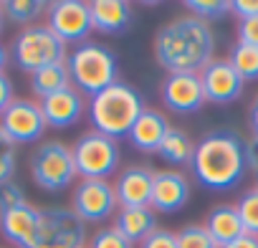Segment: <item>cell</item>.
I'll use <instances>...</instances> for the list:
<instances>
[{"label":"cell","mask_w":258,"mask_h":248,"mask_svg":"<svg viewBox=\"0 0 258 248\" xmlns=\"http://www.w3.org/2000/svg\"><path fill=\"white\" fill-rule=\"evenodd\" d=\"M157 64L167 74H200L215 58V33L195 16H180L155 33Z\"/></svg>","instance_id":"cell-1"},{"label":"cell","mask_w":258,"mask_h":248,"mask_svg":"<svg viewBox=\"0 0 258 248\" xmlns=\"http://www.w3.org/2000/svg\"><path fill=\"white\" fill-rule=\"evenodd\" d=\"M192 177L215 193L233 190L248 172L243 137L233 130H210L195 142V155L190 162Z\"/></svg>","instance_id":"cell-2"},{"label":"cell","mask_w":258,"mask_h":248,"mask_svg":"<svg viewBox=\"0 0 258 248\" xmlns=\"http://www.w3.org/2000/svg\"><path fill=\"white\" fill-rule=\"evenodd\" d=\"M145 109L147 106H145L142 94L124 81H116L106 86L104 91L89 96V104H86L91 127L111 140L129 137L135 121L140 119Z\"/></svg>","instance_id":"cell-3"},{"label":"cell","mask_w":258,"mask_h":248,"mask_svg":"<svg viewBox=\"0 0 258 248\" xmlns=\"http://www.w3.org/2000/svg\"><path fill=\"white\" fill-rule=\"evenodd\" d=\"M66 69L71 76V86L79 89L81 94H89V96H94V94H99L106 86L119 81L116 79V74H119L116 56L104 43L86 41V43L76 46L66 56Z\"/></svg>","instance_id":"cell-4"},{"label":"cell","mask_w":258,"mask_h":248,"mask_svg":"<svg viewBox=\"0 0 258 248\" xmlns=\"http://www.w3.org/2000/svg\"><path fill=\"white\" fill-rule=\"evenodd\" d=\"M69 56L66 43L46 26V23H36L28 28H21L11 43V58L16 61V66L26 74H36L38 69L53 66V64H63Z\"/></svg>","instance_id":"cell-5"},{"label":"cell","mask_w":258,"mask_h":248,"mask_svg":"<svg viewBox=\"0 0 258 248\" xmlns=\"http://www.w3.org/2000/svg\"><path fill=\"white\" fill-rule=\"evenodd\" d=\"M28 170H31V180L46 193H61L79 177L71 147L61 140L41 142L31 155Z\"/></svg>","instance_id":"cell-6"},{"label":"cell","mask_w":258,"mask_h":248,"mask_svg":"<svg viewBox=\"0 0 258 248\" xmlns=\"http://www.w3.org/2000/svg\"><path fill=\"white\" fill-rule=\"evenodd\" d=\"M74 165H76V175L81 180H109L111 175H116L119 170V145L116 140L89 130L84 132L74 147Z\"/></svg>","instance_id":"cell-7"},{"label":"cell","mask_w":258,"mask_h":248,"mask_svg":"<svg viewBox=\"0 0 258 248\" xmlns=\"http://www.w3.org/2000/svg\"><path fill=\"white\" fill-rule=\"evenodd\" d=\"M86 245V223L71 208H41L38 228L28 248H81Z\"/></svg>","instance_id":"cell-8"},{"label":"cell","mask_w":258,"mask_h":248,"mask_svg":"<svg viewBox=\"0 0 258 248\" xmlns=\"http://www.w3.org/2000/svg\"><path fill=\"white\" fill-rule=\"evenodd\" d=\"M46 26L69 46V43H86L91 36V13L86 0H53L48 3Z\"/></svg>","instance_id":"cell-9"},{"label":"cell","mask_w":258,"mask_h":248,"mask_svg":"<svg viewBox=\"0 0 258 248\" xmlns=\"http://www.w3.org/2000/svg\"><path fill=\"white\" fill-rule=\"evenodd\" d=\"M0 130H3L16 145H31L41 140L48 130L41 104L33 99H13L8 109L0 114Z\"/></svg>","instance_id":"cell-10"},{"label":"cell","mask_w":258,"mask_h":248,"mask_svg":"<svg viewBox=\"0 0 258 248\" xmlns=\"http://www.w3.org/2000/svg\"><path fill=\"white\" fill-rule=\"evenodd\" d=\"M119 200L109 180H81L71 195V210L84 223H101L116 215Z\"/></svg>","instance_id":"cell-11"},{"label":"cell","mask_w":258,"mask_h":248,"mask_svg":"<svg viewBox=\"0 0 258 248\" xmlns=\"http://www.w3.org/2000/svg\"><path fill=\"white\" fill-rule=\"evenodd\" d=\"M160 99L175 114H195L208 104L200 74H167L160 86Z\"/></svg>","instance_id":"cell-12"},{"label":"cell","mask_w":258,"mask_h":248,"mask_svg":"<svg viewBox=\"0 0 258 248\" xmlns=\"http://www.w3.org/2000/svg\"><path fill=\"white\" fill-rule=\"evenodd\" d=\"M205 101L210 104H230L243 94V76L233 69L228 58H213L203 71H200Z\"/></svg>","instance_id":"cell-13"},{"label":"cell","mask_w":258,"mask_h":248,"mask_svg":"<svg viewBox=\"0 0 258 248\" xmlns=\"http://www.w3.org/2000/svg\"><path fill=\"white\" fill-rule=\"evenodd\" d=\"M192 195V185L187 180V175H182L180 170H157L155 180H152V198H150V208L155 213H177L187 205Z\"/></svg>","instance_id":"cell-14"},{"label":"cell","mask_w":258,"mask_h":248,"mask_svg":"<svg viewBox=\"0 0 258 248\" xmlns=\"http://www.w3.org/2000/svg\"><path fill=\"white\" fill-rule=\"evenodd\" d=\"M38 104H41V111L46 116V124H48V127H53V130L71 127V124H76L81 119V114L86 111V99L74 86L61 89V91L41 99Z\"/></svg>","instance_id":"cell-15"},{"label":"cell","mask_w":258,"mask_h":248,"mask_svg":"<svg viewBox=\"0 0 258 248\" xmlns=\"http://www.w3.org/2000/svg\"><path fill=\"white\" fill-rule=\"evenodd\" d=\"M152 180H155V170H150L145 165H129V167H124L116 175V182H114V193H116L119 208L150 205Z\"/></svg>","instance_id":"cell-16"},{"label":"cell","mask_w":258,"mask_h":248,"mask_svg":"<svg viewBox=\"0 0 258 248\" xmlns=\"http://www.w3.org/2000/svg\"><path fill=\"white\" fill-rule=\"evenodd\" d=\"M38 215H41V208H36L31 203L11 208L6 213H0V233H3L6 240L16 243L18 248H28L36 235V228H38Z\"/></svg>","instance_id":"cell-17"},{"label":"cell","mask_w":258,"mask_h":248,"mask_svg":"<svg viewBox=\"0 0 258 248\" xmlns=\"http://www.w3.org/2000/svg\"><path fill=\"white\" fill-rule=\"evenodd\" d=\"M91 28L99 33H121L135 18V8L126 0H91Z\"/></svg>","instance_id":"cell-18"},{"label":"cell","mask_w":258,"mask_h":248,"mask_svg":"<svg viewBox=\"0 0 258 248\" xmlns=\"http://www.w3.org/2000/svg\"><path fill=\"white\" fill-rule=\"evenodd\" d=\"M167 132H170L167 116L157 109H145L135 121L132 132H129V142L140 152H157Z\"/></svg>","instance_id":"cell-19"},{"label":"cell","mask_w":258,"mask_h":248,"mask_svg":"<svg viewBox=\"0 0 258 248\" xmlns=\"http://www.w3.org/2000/svg\"><path fill=\"white\" fill-rule=\"evenodd\" d=\"M114 228L132 243H142L150 233L157 230V213L150 205L119 208L114 215Z\"/></svg>","instance_id":"cell-20"},{"label":"cell","mask_w":258,"mask_h":248,"mask_svg":"<svg viewBox=\"0 0 258 248\" xmlns=\"http://www.w3.org/2000/svg\"><path fill=\"white\" fill-rule=\"evenodd\" d=\"M205 230L210 233V238L220 245L235 240L238 235H243V223H240V215H238V208L230 205V203H220L215 208H210V213L205 215Z\"/></svg>","instance_id":"cell-21"},{"label":"cell","mask_w":258,"mask_h":248,"mask_svg":"<svg viewBox=\"0 0 258 248\" xmlns=\"http://www.w3.org/2000/svg\"><path fill=\"white\" fill-rule=\"evenodd\" d=\"M157 155L167 162V165H175V167H185L192 162V155H195V140L180 130V127H170V132L165 135Z\"/></svg>","instance_id":"cell-22"},{"label":"cell","mask_w":258,"mask_h":248,"mask_svg":"<svg viewBox=\"0 0 258 248\" xmlns=\"http://www.w3.org/2000/svg\"><path fill=\"white\" fill-rule=\"evenodd\" d=\"M69 86H71V76H69L66 61L38 69L36 74H31V91L38 96V101L56 94V91H61V89H69Z\"/></svg>","instance_id":"cell-23"},{"label":"cell","mask_w":258,"mask_h":248,"mask_svg":"<svg viewBox=\"0 0 258 248\" xmlns=\"http://www.w3.org/2000/svg\"><path fill=\"white\" fill-rule=\"evenodd\" d=\"M3 13H6V21L28 28V26H36L43 13H48V3L46 0H6Z\"/></svg>","instance_id":"cell-24"},{"label":"cell","mask_w":258,"mask_h":248,"mask_svg":"<svg viewBox=\"0 0 258 248\" xmlns=\"http://www.w3.org/2000/svg\"><path fill=\"white\" fill-rule=\"evenodd\" d=\"M228 61L243 76V81H258V46H250V43H240L238 41L230 48Z\"/></svg>","instance_id":"cell-25"},{"label":"cell","mask_w":258,"mask_h":248,"mask_svg":"<svg viewBox=\"0 0 258 248\" xmlns=\"http://www.w3.org/2000/svg\"><path fill=\"white\" fill-rule=\"evenodd\" d=\"M235 208H238L243 230H245L248 235H255V238H258V185L250 188V190H245V193L238 198Z\"/></svg>","instance_id":"cell-26"},{"label":"cell","mask_w":258,"mask_h":248,"mask_svg":"<svg viewBox=\"0 0 258 248\" xmlns=\"http://www.w3.org/2000/svg\"><path fill=\"white\" fill-rule=\"evenodd\" d=\"M175 235H177V248H218V243L210 238L203 223H187Z\"/></svg>","instance_id":"cell-27"},{"label":"cell","mask_w":258,"mask_h":248,"mask_svg":"<svg viewBox=\"0 0 258 248\" xmlns=\"http://www.w3.org/2000/svg\"><path fill=\"white\" fill-rule=\"evenodd\" d=\"M185 8L190 11V16L210 23V21H218L225 13H230V0H187Z\"/></svg>","instance_id":"cell-28"},{"label":"cell","mask_w":258,"mask_h":248,"mask_svg":"<svg viewBox=\"0 0 258 248\" xmlns=\"http://www.w3.org/2000/svg\"><path fill=\"white\" fill-rule=\"evenodd\" d=\"M16 142L0 130V185H6L13 180L16 175V165H18V152H16Z\"/></svg>","instance_id":"cell-29"},{"label":"cell","mask_w":258,"mask_h":248,"mask_svg":"<svg viewBox=\"0 0 258 248\" xmlns=\"http://www.w3.org/2000/svg\"><path fill=\"white\" fill-rule=\"evenodd\" d=\"M89 248H135V243L129 238H124L114 225H106V228H99L91 235Z\"/></svg>","instance_id":"cell-30"},{"label":"cell","mask_w":258,"mask_h":248,"mask_svg":"<svg viewBox=\"0 0 258 248\" xmlns=\"http://www.w3.org/2000/svg\"><path fill=\"white\" fill-rule=\"evenodd\" d=\"M23 203H28V198H26V190H23L21 182L11 180L6 185H0V213H6L11 208H18Z\"/></svg>","instance_id":"cell-31"},{"label":"cell","mask_w":258,"mask_h":248,"mask_svg":"<svg viewBox=\"0 0 258 248\" xmlns=\"http://www.w3.org/2000/svg\"><path fill=\"white\" fill-rule=\"evenodd\" d=\"M140 248H177V235L167 228H157L140 243Z\"/></svg>","instance_id":"cell-32"},{"label":"cell","mask_w":258,"mask_h":248,"mask_svg":"<svg viewBox=\"0 0 258 248\" xmlns=\"http://www.w3.org/2000/svg\"><path fill=\"white\" fill-rule=\"evenodd\" d=\"M230 13L240 21L258 18V0H230Z\"/></svg>","instance_id":"cell-33"},{"label":"cell","mask_w":258,"mask_h":248,"mask_svg":"<svg viewBox=\"0 0 258 248\" xmlns=\"http://www.w3.org/2000/svg\"><path fill=\"white\" fill-rule=\"evenodd\" d=\"M238 41H240V43L258 46V18L238 21Z\"/></svg>","instance_id":"cell-34"},{"label":"cell","mask_w":258,"mask_h":248,"mask_svg":"<svg viewBox=\"0 0 258 248\" xmlns=\"http://www.w3.org/2000/svg\"><path fill=\"white\" fill-rule=\"evenodd\" d=\"M243 152H245V167L248 172H253L258 177V137L250 135L248 140H243Z\"/></svg>","instance_id":"cell-35"},{"label":"cell","mask_w":258,"mask_h":248,"mask_svg":"<svg viewBox=\"0 0 258 248\" xmlns=\"http://www.w3.org/2000/svg\"><path fill=\"white\" fill-rule=\"evenodd\" d=\"M16 99L13 94V81L8 79V74H0V114L8 109V104Z\"/></svg>","instance_id":"cell-36"},{"label":"cell","mask_w":258,"mask_h":248,"mask_svg":"<svg viewBox=\"0 0 258 248\" xmlns=\"http://www.w3.org/2000/svg\"><path fill=\"white\" fill-rule=\"evenodd\" d=\"M220 248H258V238L243 233V235H238L235 240H230V243H225V245H220Z\"/></svg>","instance_id":"cell-37"},{"label":"cell","mask_w":258,"mask_h":248,"mask_svg":"<svg viewBox=\"0 0 258 248\" xmlns=\"http://www.w3.org/2000/svg\"><path fill=\"white\" fill-rule=\"evenodd\" d=\"M250 127H253V135L258 137V96H255V101L250 106Z\"/></svg>","instance_id":"cell-38"},{"label":"cell","mask_w":258,"mask_h":248,"mask_svg":"<svg viewBox=\"0 0 258 248\" xmlns=\"http://www.w3.org/2000/svg\"><path fill=\"white\" fill-rule=\"evenodd\" d=\"M8 61H11V51L0 43V74H6V66H8Z\"/></svg>","instance_id":"cell-39"},{"label":"cell","mask_w":258,"mask_h":248,"mask_svg":"<svg viewBox=\"0 0 258 248\" xmlns=\"http://www.w3.org/2000/svg\"><path fill=\"white\" fill-rule=\"evenodd\" d=\"M3 26H6V13H3V3H0V31H3Z\"/></svg>","instance_id":"cell-40"},{"label":"cell","mask_w":258,"mask_h":248,"mask_svg":"<svg viewBox=\"0 0 258 248\" xmlns=\"http://www.w3.org/2000/svg\"><path fill=\"white\" fill-rule=\"evenodd\" d=\"M81 248H89V245H81Z\"/></svg>","instance_id":"cell-41"},{"label":"cell","mask_w":258,"mask_h":248,"mask_svg":"<svg viewBox=\"0 0 258 248\" xmlns=\"http://www.w3.org/2000/svg\"><path fill=\"white\" fill-rule=\"evenodd\" d=\"M0 248H3V245H0Z\"/></svg>","instance_id":"cell-42"}]
</instances>
